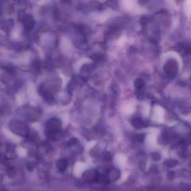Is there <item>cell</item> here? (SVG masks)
<instances>
[{"mask_svg":"<svg viewBox=\"0 0 191 191\" xmlns=\"http://www.w3.org/2000/svg\"><path fill=\"white\" fill-rule=\"evenodd\" d=\"M113 14H114V12L112 10L107 9L105 11L96 14L94 16V17L95 20H96L98 21L103 23L108 19L109 17L113 15Z\"/></svg>","mask_w":191,"mask_h":191,"instance_id":"7a4b0ae2","label":"cell"},{"mask_svg":"<svg viewBox=\"0 0 191 191\" xmlns=\"http://www.w3.org/2000/svg\"><path fill=\"white\" fill-rule=\"evenodd\" d=\"M77 143H78L77 139H76L75 138H72L68 142V144L70 146H73V145L77 144Z\"/></svg>","mask_w":191,"mask_h":191,"instance_id":"4fadbf2b","label":"cell"},{"mask_svg":"<svg viewBox=\"0 0 191 191\" xmlns=\"http://www.w3.org/2000/svg\"><path fill=\"white\" fill-rule=\"evenodd\" d=\"M131 123L133 126L137 129H140L141 128H142L143 125V122L142 120L140 118H138V117L133 118V119L131 120Z\"/></svg>","mask_w":191,"mask_h":191,"instance_id":"9c48e42d","label":"cell"},{"mask_svg":"<svg viewBox=\"0 0 191 191\" xmlns=\"http://www.w3.org/2000/svg\"><path fill=\"white\" fill-rule=\"evenodd\" d=\"M144 85V82L141 78H137L134 82V86L137 89H141Z\"/></svg>","mask_w":191,"mask_h":191,"instance_id":"30bf717a","label":"cell"},{"mask_svg":"<svg viewBox=\"0 0 191 191\" xmlns=\"http://www.w3.org/2000/svg\"><path fill=\"white\" fill-rule=\"evenodd\" d=\"M184 10L187 15H189L191 13V0H186L185 2Z\"/></svg>","mask_w":191,"mask_h":191,"instance_id":"8fae6325","label":"cell"},{"mask_svg":"<svg viewBox=\"0 0 191 191\" xmlns=\"http://www.w3.org/2000/svg\"><path fill=\"white\" fill-rule=\"evenodd\" d=\"M109 181H115L118 180L120 176V172L117 169H112L107 174Z\"/></svg>","mask_w":191,"mask_h":191,"instance_id":"8992f818","label":"cell"},{"mask_svg":"<svg viewBox=\"0 0 191 191\" xmlns=\"http://www.w3.org/2000/svg\"><path fill=\"white\" fill-rule=\"evenodd\" d=\"M96 182H97L101 184H106L109 183V180L107 174H102L98 173Z\"/></svg>","mask_w":191,"mask_h":191,"instance_id":"ba28073f","label":"cell"},{"mask_svg":"<svg viewBox=\"0 0 191 191\" xmlns=\"http://www.w3.org/2000/svg\"><path fill=\"white\" fill-rule=\"evenodd\" d=\"M91 58L95 62H100L101 60L103 59V57L101 55H93Z\"/></svg>","mask_w":191,"mask_h":191,"instance_id":"7c38bea8","label":"cell"},{"mask_svg":"<svg viewBox=\"0 0 191 191\" xmlns=\"http://www.w3.org/2000/svg\"><path fill=\"white\" fill-rule=\"evenodd\" d=\"M177 70V66L174 61H169L164 66V71L168 74H175Z\"/></svg>","mask_w":191,"mask_h":191,"instance_id":"5b68a950","label":"cell"},{"mask_svg":"<svg viewBox=\"0 0 191 191\" xmlns=\"http://www.w3.org/2000/svg\"><path fill=\"white\" fill-rule=\"evenodd\" d=\"M61 127L60 120L57 119H51L48 122L47 124V131L49 135L53 137L58 133Z\"/></svg>","mask_w":191,"mask_h":191,"instance_id":"6da1fadb","label":"cell"},{"mask_svg":"<svg viewBox=\"0 0 191 191\" xmlns=\"http://www.w3.org/2000/svg\"><path fill=\"white\" fill-rule=\"evenodd\" d=\"M122 8L128 11H133L137 8L136 0H122Z\"/></svg>","mask_w":191,"mask_h":191,"instance_id":"3957f363","label":"cell"},{"mask_svg":"<svg viewBox=\"0 0 191 191\" xmlns=\"http://www.w3.org/2000/svg\"><path fill=\"white\" fill-rule=\"evenodd\" d=\"M137 139L138 141L141 142V141H142L144 140V137H143L142 135H139L138 137H137Z\"/></svg>","mask_w":191,"mask_h":191,"instance_id":"9a60e30c","label":"cell"},{"mask_svg":"<svg viewBox=\"0 0 191 191\" xmlns=\"http://www.w3.org/2000/svg\"><path fill=\"white\" fill-rule=\"evenodd\" d=\"M98 173L96 170L94 169H90L87 171H86L83 176V179L88 181V182H93L96 180V178L97 177Z\"/></svg>","mask_w":191,"mask_h":191,"instance_id":"277c9868","label":"cell"},{"mask_svg":"<svg viewBox=\"0 0 191 191\" xmlns=\"http://www.w3.org/2000/svg\"><path fill=\"white\" fill-rule=\"evenodd\" d=\"M68 160L66 159H62L57 162V167L59 171L63 172L68 167Z\"/></svg>","mask_w":191,"mask_h":191,"instance_id":"52a82bcc","label":"cell"},{"mask_svg":"<svg viewBox=\"0 0 191 191\" xmlns=\"http://www.w3.org/2000/svg\"><path fill=\"white\" fill-rule=\"evenodd\" d=\"M106 159L107 160H111L112 159V156L109 152H107L105 155Z\"/></svg>","mask_w":191,"mask_h":191,"instance_id":"5bb4252c","label":"cell"}]
</instances>
